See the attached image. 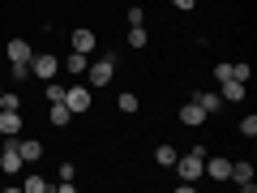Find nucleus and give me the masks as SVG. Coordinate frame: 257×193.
I'll return each instance as SVG.
<instances>
[{
  "label": "nucleus",
  "instance_id": "1",
  "mask_svg": "<svg viewBox=\"0 0 257 193\" xmlns=\"http://www.w3.org/2000/svg\"><path fill=\"white\" fill-rule=\"evenodd\" d=\"M202 163H206V146H189L184 155H176V172H180V180H202Z\"/></svg>",
  "mask_w": 257,
  "mask_h": 193
},
{
  "label": "nucleus",
  "instance_id": "2",
  "mask_svg": "<svg viewBox=\"0 0 257 193\" xmlns=\"http://www.w3.org/2000/svg\"><path fill=\"white\" fill-rule=\"evenodd\" d=\"M56 73H60V56H52V52H35V56H30V77L52 82Z\"/></svg>",
  "mask_w": 257,
  "mask_h": 193
},
{
  "label": "nucleus",
  "instance_id": "3",
  "mask_svg": "<svg viewBox=\"0 0 257 193\" xmlns=\"http://www.w3.org/2000/svg\"><path fill=\"white\" fill-rule=\"evenodd\" d=\"M111 73H116V56H99V60L86 64V73H82V77H90V86H107Z\"/></svg>",
  "mask_w": 257,
  "mask_h": 193
},
{
  "label": "nucleus",
  "instance_id": "4",
  "mask_svg": "<svg viewBox=\"0 0 257 193\" xmlns=\"http://www.w3.org/2000/svg\"><path fill=\"white\" fill-rule=\"evenodd\" d=\"M22 167H26V159H22L18 142H13V138H5V150H0V176H18Z\"/></svg>",
  "mask_w": 257,
  "mask_h": 193
},
{
  "label": "nucleus",
  "instance_id": "5",
  "mask_svg": "<svg viewBox=\"0 0 257 193\" xmlns=\"http://www.w3.org/2000/svg\"><path fill=\"white\" fill-rule=\"evenodd\" d=\"M90 103H94V94H90V86H64V108H69V112H73V116H77V112H90Z\"/></svg>",
  "mask_w": 257,
  "mask_h": 193
},
{
  "label": "nucleus",
  "instance_id": "6",
  "mask_svg": "<svg viewBox=\"0 0 257 193\" xmlns=\"http://www.w3.org/2000/svg\"><path fill=\"white\" fill-rule=\"evenodd\" d=\"M202 172L210 176V180H227V176H231V159H223V155H206Z\"/></svg>",
  "mask_w": 257,
  "mask_h": 193
},
{
  "label": "nucleus",
  "instance_id": "7",
  "mask_svg": "<svg viewBox=\"0 0 257 193\" xmlns=\"http://www.w3.org/2000/svg\"><path fill=\"white\" fill-rule=\"evenodd\" d=\"M69 43H73V52L90 56L94 47H99V39H94V30H90V26H77V30H73V39H69Z\"/></svg>",
  "mask_w": 257,
  "mask_h": 193
},
{
  "label": "nucleus",
  "instance_id": "8",
  "mask_svg": "<svg viewBox=\"0 0 257 193\" xmlns=\"http://www.w3.org/2000/svg\"><path fill=\"white\" fill-rule=\"evenodd\" d=\"M5 56H9V64H30V56H35V47H30L26 39H9V47H5Z\"/></svg>",
  "mask_w": 257,
  "mask_h": 193
},
{
  "label": "nucleus",
  "instance_id": "9",
  "mask_svg": "<svg viewBox=\"0 0 257 193\" xmlns=\"http://www.w3.org/2000/svg\"><path fill=\"white\" fill-rule=\"evenodd\" d=\"M227 180H236L244 193L257 189V180H253V163H231V176H227Z\"/></svg>",
  "mask_w": 257,
  "mask_h": 193
},
{
  "label": "nucleus",
  "instance_id": "10",
  "mask_svg": "<svg viewBox=\"0 0 257 193\" xmlns=\"http://www.w3.org/2000/svg\"><path fill=\"white\" fill-rule=\"evenodd\" d=\"M18 133H22V112L0 108V138H18Z\"/></svg>",
  "mask_w": 257,
  "mask_h": 193
},
{
  "label": "nucleus",
  "instance_id": "11",
  "mask_svg": "<svg viewBox=\"0 0 257 193\" xmlns=\"http://www.w3.org/2000/svg\"><path fill=\"white\" fill-rule=\"evenodd\" d=\"M180 125H189V129H197V125H206V112L197 108V99H189L180 108Z\"/></svg>",
  "mask_w": 257,
  "mask_h": 193
},
{
  "label": "nucleus",
  "instance_id": "12",
  "mask_svg": "<svg viewBox=\"0 0 257 193\" xmlns=\"http://www.w3.org/2000/svg\"><path fill=\"white\" fill-rule=\"evenodd\" d=\"M219 99H223V103H240V99H244V82H236V77L219 82Z\"/></svg>",
  "mask_w": 257,
  "mask_h": 193
},
{
  "label": "nucleus",
  "instance_id": "13",
  "mask_svg": "<svg viewBox=\"0 0 257 193\" xmlns=\"http://www.w3.org/2000/svg\"><path fill=\"white\" fill-rule=\"evenodd\" d=\"M13 142H18V138H13ZM18 150H22V159H26V163H39V159H43V142H35V138H22Z\"/></svg>",
  "mask_w": 257,
  "mask_h": 193
},
{
  "label": "nucleus",
  "instance_id": "14",
  "mask_svg": "<svg viewBox=\"0 0 257 193\" xmlns=\"http://www.w3.org/2000/svg\"><path fill=\"white\" fill-rule=\"evenodd\" d=\"M86 64H90V56H82V52H69V56L60 60V69H69L73 77H82V73H86Z\"/></svg>",
  "mask_w": 257,
  "mask_h": 193
},
{
  "label": "nucleus",
  "instance_id": "15",
  "mask_svg": "<svg viewBox=\"0 0 257 193\" xmlns=\"http://www.w3.org/2000/svg\"><path fill=\"white\" fill-rule=\"evenodd\" d=\"M47 120H52L56 129H64V125H69V120H73V112L64 108V103H47Z\"/></svg>",
  "mask_w": 257,
  "mask_h": 193
},
{
  "label": "nucleus",
  "instance_id": "16",
  "mask_svg": "<svg viewBox=\"0 0 257 193\" xmlns=\"http://www.w3.org/2000/svg\"><path fill=\"white\" fill-rule=\"evenodd\" d=\"M193 99H197V108H202L206 116H210V112H219V108H223V99H219V94H214V90H197V94H193Z\"/></svg>",
  "mask_w": 257,
  "mask_h": 193
},
{
  "label": "nucleus",
  "instance_id": "17",
  "mask_svg": "<svg viewBox=\"0 0 257 193\" xmlns=\"http://www.w3.org/2000/svg\"><path fill=\"white\" fill-rule=\"evenodd\" d=\"M176 155H180L176 146H155V163H159V167H172V163H176Z\"/></svg>",
  "mask_w": 257,
  "mask_h": 193
},
{
  "label": "nucleus",
  "instance_id": "18",
  "mask_svg": "<svg viewBox=\"0 0 257 193\" xmlns=\"http://www.w3.org/2000/svg\"><path fill=\"white\" fill-rule=\"evenodd\" d=\"M22 189H26V193H47L52 184H47L43 176H26V180H22Z\"/></svg>",
  "mask_w": 257,
  "mask_h": 193
},
{
  "label": "nucleus",
  "instance_id": "19",
  "mask_svg": "<svg viewBox=\"0 0 257 193\" xmlns=\"http://www.w3.org/2000/svg\"><path fill=\"white\" fill-rule=\"evenodd\" d=\"M146 26H128V47H146Z\"/></svg>",
  "mask_w": 257,
  "mask_h": 193
},
{
  "label": "nucleus",
  "instance_id": "20",
  "mask_svg": "<svg viewBox=\"0 0 257 193\" xmlns=\"http://www.w3.org/2000/svg\"><path fill=\"white\" fill-rule=\"evenodd\" d=\"M116 108H120V112H138L142 103H138V94H133V90H124V94L116 99Z\"/></svg>",
  "mask_w": 257,
  "mask_h": 193
},
{
  "label": "nucleus",
  "instance_id": "21",
  "mask_svg": "<svg viewBox=\"0 0 257 193\" xmlns=\"http://www.w3.org/2000/svg\"><path fill=\"white\" fill-rule=\"evenodd\" d=\"M240 133H244V138H248V142H253V138H257V116H253V112H248V116H244V120H240Z\"/></svg>",
  "mask_w": 257,
  "mask_h": 193
},
{
  "label": "nucleus",
  "instance_id": "22",
  "mask_svg": "<svg viewBox=\"0 0 257 193\" xmlns=\"http://www.w3.org/2000/svg\"><path fill=\"white\" fill-rule=\"evenodd\" d=\"M47 86V103H64V86L60 82H43Z\"/></svg>",
  "mask_w": 257,
  "mask_h": 193
},
{
  "label": "nucleus",
  "instance_id": "23",
  "mask_svg": "<svg viewBox=\"0 0 257 193\" xmlns=\"http://www.w3.org/2000/svg\"><path fill=\"white\" fill-rule=\"evenodd\" d=\"M124 18H128V26H146V9H142V5H133Z\"/></svg>",
  "mask_w": 257,
  "mask_h": 193
},
{
  "label": "nucleus",
  "instance_id": "24",
  "mask_svg": "<svg viewBox=\"0 0 257 193\" xmlns=\"http://www.w3.org/2000/svg\"><path fill=\"white\" fill-rule=\"evenodd\" d=\"M231 77H236V82H244V86H248V77H253V69H248V64L240 60V64H231Z\"/></svg>",
  "mask_w": 257,
  "mask_h": 193
},
{
  "label": "nucleus",
  "instance_id": "25",
  "mask_svg": "<svg viewBox=\"0 0 257 193\" xmlns=\"http://www.w3.org/2000/svg\"><path fill=\"white\" fill-rule=\"evenodd\" d=\"M0 108H5V112H18V108H22V99H18L13 90H5V94H0Z\"/></svg>",
  "mask_w": 257,
  "mask_h": 193
},
{
  "label": "nucleus",
  "instance_id": "26",
  "mask_svg": "<svg viewBox=\"0 0 257 193\" xmlns=\"http://www.w3.org/2000/svg\"><path fill=\"white\" fill-rule=\"evenodd\" d=\"M9 77H13V82H26V77H30V64H9Z\"/></svg>",
  "mask_w": 257,
  "mask_h": 193
},
{
  "label": "nucleus",
  "instance_id": "27",
  "mask_svg": "<svg viewBox=\"0 0 257 193\" xmlns=\"http://www.w3.org/2000/svg\"><path fill=\"white\" fill-rule=\"evenodd\" d=\"M227 77H231V64H227V60L214 64V82H227Z\"/></svg>",
  "mask_w": 257,
  "mask_h": 193
},
{
  "label": "nucleus",
  "instance_id": "28",
  "mask_svg": "<svg viewBox=\"0 0 257 193\" xmlns=\"http://www.w3.org/2000/svg\"><path fill=\"white\" fill-rule=\"evenodd\" d=\"M172 9H180V13H189V9H197V0H172Z\"/></svg>",
  "mask_w": 257,
  "mask_h": 193
},
{
  "label": "nucleus",
  "instance_id": "29",
  "mask_svg": "<svg viewBox=\"0 0 257 193\" xmlns=\"http://www.w3.org/2000/svg\"><path fill=\"white\" fill-rule=\"evenodd\" d=\"M0 60H5V47H0Z\"/></svg>",
  "mask_w": 257,
  "mask_h": 193
},
{
  "label": "nucleus",
  "instance_id": "30",
  "mask_svg": "<svg viewBox=\"0 0 257 193\" xmlns=\"http://www.w3.org/2000/svg\"><path fill=\"white\" fill-rule=\"evenodd\" d=\"M0 94H5V86H0Z\"/></svg>",
  "mask_w": 257,
  "mask_h": 193
}]
</instances>
